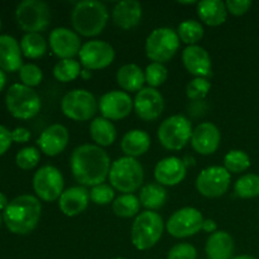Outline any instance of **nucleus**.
Returning <instances> with one entry per match:
<instances>
[{
  "instance_id": "f257e3e1",
  "label": "nucleus",
  "mask_w": 259,
  "mask_h": 259,
  "mask_svg": "<svg viewBox=\"0 0 259 259\" xmlns=\"http://www.w3.org/2000/svg\"><path fill=\"white\" fill-rule=\"evenodd\" d=\"M72 176L83 187H94L105 182L110 172V157L96 144H81L73 149L70 158Z\"/></svg>"
},
{
  "instance_id": "f03ea898",
  "label": "nucleus",
  "mask_w": 259,
  "mask_h": 259,
  "mask_svg": "<svg viewBox=\"0 0 259 259\" xmlns=\"http://www.w3.org/2000/svg\"><path fill=\"white\" fill-rule=\"evenodd\" d=\"M42 214L39 199L33 195H20L8 204L3 219L12 233L27 235L37 228Z\"/></svg>"
},
{
  "instance_id": "7ed1b4c3",
  "label": "nucleus",
  "mask_w": 259,
  "mask_h": 259,
  "mask_svg": "<svg viewBox=\"0 0 259 259\" xmlns=\"http://www.w3.org/2000/svg\"><path fill=\"white\" fill-rule=\"evenodd\" d=\"M109 12L105 4L96 0H83L73 7L71 23L73 30L83 37H96L105 29Z\"/></svg>"
},
{
  "instance_id": "20e7f679",
  "label": "nucleus",
  "mask_w": 259,
  "mask_h": 259,
  "mask_svg": "<svg viewBox=\"0 0 259 259\" xmlns=\"http://www.w3.org/2000/svg\"><path fill=\"white\" fill-rule=\"evenodd\" d=\"M109 181L114 190L123 194H133L139 190L144 181V169L141 162L132 157H120L111 163Z\"/></svg>"
},
{
  "instance_id": "39448f33",
  "label": "nucleus",
  "mask_w": 259,
  "mask_h": 259,
  "mask_svg": "<svg viewBox=\"0 0 259 259\" xmlns=\"http://www.w3.org/2000/svg\"><path fill=\"white\" fill-rule=\"evenodd\" d=\"M164 222L156 211L141 212L136 217L131 230V240L138 250H148L153 248L162 238Z\"/></svg>"
},
{
  "instance_id": "423d86ee",
  "label": "nucleus",
  "mask_w": 259,
  "mask_h": 259,
  "mask_svg": "<svg viewBox=\"0 0 259 259\" xmlns=\"http://www.w3.org/2000/svg\"><path fill=\"white\" fill-rule=\"evenodd\" d=\"M5 104L8 111L20 120L34 118L42 106L37 91L23 83H14L10 86L5 95Z\"/></svg>"
},
{
  "instance_id": "0eeeda50",
  "label": "nucleus",
  "mask_w": 259,
  "mask_h": 259,
  "mask_svg": "<svg viewBox=\"0 0 259 259\" xmlns=\"http://www.w3.org/2000/svg\"><path fill=\"white\" fill-rule=\"evenodd\" d=\"M177 30L169 27H159L152 30L146 39V55L152 62L166 63L174 58L180 48Z\"/></svg>"
},
{
  "instance_id": "6e6552de",
  "label": "nucleus",
  "mask_w": 259,
  "mask_h": 259,
  "mask_svg": "<svg viewBox=\"0 0 259 259\" xmlns=\"http://www.w3.org/2000/svg\"><path fill=\"white\" fill-rule=\"evenodd\" d=\"M192 132L194 129L190 119L181 114H175L162 121L157 131V137L163 148L181 151L191 141Z\"/></svg>"
},
{
  "instance_id": "1a4fd4ad",
  "label": "nucleus",
  "mask_w": 259,
  "mask_h": 259,
  "mask_svg": "<svg viewBox=\"0 0 259 259\" xmlns=\"http://www.w3.org/2000/svg\"><path fill=\"white\" fill-rule=\"evenodd\" d=\"M61 110L71 120L86 121L95 116L99 110V101L89 90L75 89L62 98Z\"/></svg>"
},
{
  "instance_id": "9d476101",
  "label": "nucleus",
  "mask_w": 259,
  "mask_h": 259,
  "mask_svg": "<svg viewBox=\"0 0 259 259\" xmlns=\"http://www.w3.org/2000/svg\"><path fill=\"white\" fill-rule=\"evenodd\" d=\"M18 25L27 33H40L51 23V9L40 0H24L15 9Z\"/></svg>"
},
{
  "instance_id": "9b49d317",
  "label": "nucleus",
  "mask_w": 259,
  "mask_h": 259,
  "mask_svg": "<svg viewBox=\"0 0 259 259\" xmlns=\"http://www.w3.org/2000/svg\"><path fill=\"white\" fill-rule=\"evenodd\" d=\"M65 180L60 169L51 164L40 167L33 176V190L39 200L53 202L62 195Z\"/></svg>"
},
{
  "instance_id": "f8f14e48",
  "label": "nucleus",
  "mask_w": 259,
  "mask_h": 259,
  "mask_svg": "<svg viewBox=\"0 0 259 259\" xmlns=\"http://www.w3.org/2000/svg\"><path fill=\"white\" fill-rule=\"evenodd\" d=\"M204 217L195 207H182L175 211L166 223V229L171 237L182 239L197 234L202 229Z\"/></svg>"
},
{
  "instance_id": "ddd939ff",
  "label": "nucleus",
  "mask_w": 259,
  "mask_h": 259,
  "mask_svg": "<svg viewBox=\"0 0 259 259\" xmlns=\"http://www.w3.org/2000/svg\"><path fill=\"white\" fill-rule=\"evenodd\" d=\"M232 175L222 166H210L202 169L196 179V190L207 199H217L227 194Z\"/></svg>"
},
{
  "instance_id": "4468645a",
  "label": "nucleus",
  "mask_w": 259,
  "mask_h": 259,
  "mask_svg": "<svg viewBox=\"0 0 259 259\" xmlns=\"http://www.w3.org/2000/svg\"><path fill=\"white\" fill-rule=\"evenodd\" d=\"M78 57L81 66L86 70H104L114 62L115 51L113 46L105 40L93 39L83 43Z\"/></svg>"
},
{
  "instance_id": "2eb2a0df",
  "label": "nucleus",
  "mask_w": 259,
  "mask_h": 259,
  "mask_svg": "<svg viewBox=\"0 0 259 259\" xmlns=\"http://www.w3.org/2000/svg\"><path fill=\"white\" fill-rule=\"evenodd\" d=\"M50 48L53 55L61 60H72L78 56L82 43L75 30L66 27H57L50 33Z\"/></svg>"
},
{
  "instance_id": "dca6fc26",
  "label": "nucleus",
  "mask_w": 259,
  "mask_h": 259,
  "mask_svg": "<svg viewBox=\"0 0 259 259\" xmlns=\"http://www.w3.org/2000/svg\"><path fill=\"white\" fill-rule=\"evenodd\" d=\"M134 109V100L125 91L113 90L105 93L99 100L101 116L108 120H121Z\"/></svg>"
},
{
  "instance_id": "f3484780",
  "label": "nucleus",
  "mask_w": 259,
  "mask_h": 259,
  "mask_svg": "<svg viewBox=\"0 0 259 259\" xmlns=\"http://www.w3.org/2000/svg\"><path fill=\"white\" fill-rule=\"evenodd\" d=\"M164 110V99L157 89L143 88L134 98V111L144 121L157 120Z\"/></svg>"
},
{
  "instance_id": "a211bd4d",
  "label": "nucleus",
  "mask_w": 259,
  "mask_h": 259,
  "mask_svg": "<svg viewBox=\"0 0 259 259\" xmlns=\"http://www.w3.org/2000/svg\"><path fill=\"white\" fill-rule=\"evenodd\" d=\"M190 142L196 153L201 156H210V154H214L219 148L222 134L215 124L205 121L194 129Z\"/></svg>"
},
{
  "instance_id": "6ab92c4d",
  "label": "nucleus",
  "mask_w": 259,
  "mask_h": 259,
  "mask_svg": "<svg viewBox=\"0 0 259 259\" xmlns=\"http://www.w3.org/2000/svg\"><path fill=\"white\" fill-rule=\"evenodd\" d=\"M70 142V133L62 124H52L40 133L37 144L39 151L48 157L62 153Z\"/></svg>"
},
{
  "instance_id": "aec40b11",
  "label": "nucleus",
  "mask_w": 259,
  "mask_h": 259,
  "mask_svg": "<svg viewBox=\"0 0 259 259\" xmlns=\"http://www.w3.org/2000/svg\"><path fill=\"white\" fill-rule=\"evenodd\" d=\"M187 174L184 159L179 157H166L154 167V179L162 186H176L181 184Z\"/></svg>"
},
{
  "instance_id": "412c9836",
  "label": "nucleus",
  "mask_w": 259,
  "mask_h": 259,
  "mask_svg": "<svg viewBox=\"0 0 259 259\" xmlns=\"http://www.w3.org/2000/svg\"><path fill=\"white\" fill-rule=\"evenodd\" d=\"M182 63L195 77L207 78L211 75V57L201 46H187L182 51Z\"/></svg>"
},
{
  "instance_id": "4be33fe9",
  "label": "nucleus",
  "mask_w": 259,
  "mask_h": 259,
  "mask_svg": "<svg viewBox=\"0 0 259 259\" xmlns=\"http://www.w3.org/2000/svg\"><path fill=\"white\" fill-rule=\"evenodd\" d=\"M90 201V191L83 186H73L65 190L58 199V206L63 215L73 218L85 211Z\"/></svg>"
},
{
  "instance_id": "5701e85b",
  "label": "nucleus",
  "mask_w": 259,
  "mask_h": 259,
  "mask_svg": "<svg viewBox=\"0 0 259 259\" xmlns=\"http://www.w3.org/2000/svg\"><path fill=\"white\" fill-rule=\"evenodd\" d=\"M143 8L137 0H124L116 3L111 12V18L116 27L120 29H132L141 23Z\"/></svg>"
},
{
  "instance_id": "b1692460",
  "label": "nucleus",
  "mask_w": 259,
  "mask_h": 259,
  "mask_svg": "<svg viewBox=\"0 0 259 259\" xmlns=\"http://www.w3.org/2000/svg\"><path fill=\"white\" fill-rule=\"evenodd\" d=\"M22 50L14 37L0 35V70L7 72L19 71L23 66Z\"/></svg>"
},
{
  "instance_id": "393cba45",
  "label": "nucleus",
  "mask_w": 259,
  "mask_h": 259,
  "mask_svg": "<svg viewBox=\"0 0 259 259\" xmlns=\"http://www.w3.org/2000/svg\"><path fill=\"white\" fill-rule=\"evenodd\" d=\"M207 259H232L234 253V239L224 230L210 234L205 245Z\"/></svg>"
},
{
  "instance_id": "a878e982",
  "label": "nucleus",
  "mask_w": 259,
  "mask_h": 259,
  "mask_svg": "<svg viewBox=\"0 0 259 259\" xmlns=\"http://www.w3.org/2000/svg\"><path fill=\"white\" fill-rule=\"evenodd\" d=\"M151 147V137L142 129H132L126 132L120 142L121 152L126 157L137 158L148 152Z\"/></svg>"
},
{
  "instance_id": "bb28decb",
  "label": "nucleus",
  "mask_w": 259,
  "mask_h": 259,
  "mask_svg": "<svg viewBox=\"0 0 259 259\" xmlns=\"http://www.w3.org/2000/svg\"><path fill=\"white\" fill-rule=\"evenodd\" d=\"M196 7L200 20L209 27H219L227 20V5L222 0H204L197 3Z\"/></svg>"
},
{
  "instance_id": "cd10ccee",
  "label": "nucleus",
  "mask_w": 259,
  "mask_h": 259,
  "mask_svg": "<svg viewBox=\"0 0 259 259\" xmlns=\"http://www.w3.org/2000/svg\"><path fill=\"white\" fill-rule=\"evenodd\" d=\"M116 82L128 93H138L144 88L146 83V75L144 71L136 63H126L121 66L116 72Z\"/></svg>"
},
{
  "instance_id": "c85d7f7f",
  "label": "nucleus",
  "mask_w": 259,
  "mask_h": 259,
  "mask_svg": "<svg viewBox=\"0 0 259 259\" xmlns=\"http://www.w3.org/2000/svg\"><path fill=\"white\" fill-rule=\"evenodd\" d=\"M90 137L96 146L99 147H109L116 141V128L113 124V121L108 120V119L103 118V116H98L94 118L90 123Z\"/></svg>"
},
{
  "instance_id": "c756f323",
  "label": "nucleus",
  "mask_w": 259,
  "mask_h": 259,
  "mask_svg": "<svg viewBox=\"0 0 259 259\" xmlns=\"http://www.w3.org/2000/svg\"><path fill=\"white\" fill-rule=\"evenodd\" d=\"M139 201H141L142 206H144L149 211L161 209L167 201L166 189L159 184L146 185L141 189Z\"/></svg>"
},
{
  "instance_id": "7c9ffc66",
  "label": "nucleus",
  "mask_w": 259,
  "mask_h": 259,
  "mask_svg": "<svg viewBox=\"0 0 259 259\" xmlns=\"http://www.w3.org/2000/svg\"><path fill=\"white\" fill-rule=\"evenodd\" d=\"M19 45L23 55L30 60L43 57L47 52V40L39 33H25Z\"/></svg>"
},
{
  "instance_id": "2f4dec72",
  "label": "nucleus",
  "mask_w": 259,
  "mask_h": 259,
  "mask_svg": "<svg viewBox=\"0 0 259 259\" xmlns=\"http://www.w3.org/2000/svg\"><path fill=\"white\" fill-rule=\"evenodd\" d=\"M111 207L116 217L128 219L139 214L141 201H139V197H137L134 194H123L114 200Z\"/></svg>"
},
{
  "instance_id": "473e14b6",
  "label": "nucleus",
  "mask_w": 259,
  "mask_h": 259,
  "mask_svg": "<svg viewBox=\"0 0 259 259\" xmlns=\"http://www.w3.org/2000/svg\"><path fill=\"white\" fill-rule=\"evenodd\" d=\"M204 25L201 22L195 19H186L180 23L177 28V34L181 42L187 46H196L204 37Z\"/></svg>"
},
{
  "instance_id": "72a5a7b5",
  "label": "nucleus",
  "mask_w": 259,
  "mask_h": 259,
  "mask_svg": "<svg viewBox=\"0 0 259 259\" xmlns=\"http://www.w3.org/2000/svg\"><path fill=\"white\" fill-rule=\"evenodd\" d=\"M81 63L76 61L75 58L72 60H60L53 67V76L57 81L63 83L71 82L76 80L81 75Z\"/></svg>"
},
{
  "instance_id": "f704fd0d",
  "label": "nucleus",
  "mask_w": 259,
  "mask_h": 259,
  "mask_svg": "<svg viewBox=\"0 0 259 259\" xmlns=\"http://www.w3.org/2000/svg\"><path fill=\"white\" fill-rule=\"evenodd\" d=\"M234 191L240 199H254L259 196V175H243L235 182Z\"/></svg>"
},
{
  "instance_id": "c9c22d12",
  "label": "nucleus",
  "mask_w": 259,
  "mask_h": 259,
  "mask_svg": "<svg viewBox=\"0 0 259 259\" xmlns=\"http://www.w3.org/2000/svg\"><path fill=\"white\" fill-rule=\"evenodd\" d=\"M250 167V158L242 149H232L224 157V168L229 174H242Z\"/></svg>"
},
{
  "instance_id": "e433bc0d",
  "label": "nucleus",
  "mask_w": 259,
  "mask_h": 259,
  "mask_svg": "<svg viewBox=\"0 0 259 259\" xmlns=\"http://www.w3.org/2000/svg\"><path fill=\"white\" fill-rule=\"evenodd\" d=\"M144 75H146V82L148 83L149 88L157 89L166 82L168 77V71L166 66L162 63L151 62L144 70Z\"/></svg>"
},
{
  "instance_id": "4c0bfd02",
  "label": "nucleus",
  "mask_w": 259,
  "mask_h": 259,
  "mask_svg": "<svg viewBox=\"0 0 259 259\" xmlns=\"http://www.w3.org/2000/svg\"><path fill=\"white\" fill-rule=\"evenodd\" d=\"M40 161V152L35 147H25L20 149L15 156V163L20 169L29 171L37 167Z\"/></svg>"
},
{
  "instance_id": "58836bf2",
  "label": "nucleus",
  "mask_w": 259,
  "mask_h": 259,
  "mask_svg": "<svg viewBox=\"0 0 259 259\" xmlns=\"http://www.w3.org/2000/svg\"><path fill=\"white\" fill-rule=\"evenodd\" d=\"M211 90V83L207 78L195 77L186 86V95L192 101H201L209 95Z\"/></svg>"
},
{
  "instance_id": "ea45409f",
  "label": "nucleus",
  "mask_w": 259,
  "mask_h": 259,
  "mask_svg": "<svg viewBox=\"0 0 259 259\" xmlns=\"http://www.w3.org/2000/svg\"><path fill=\"white\" fill-rule=\"evenodd\" d=\"M19 77L23 85L33 89L42 82L43 72L34 63H25L19 70Z\"/></svg>"
},
{
  "instance_id": "a19ab883",
  "label": "nucleus",
  "mask_w": 259,
  "mask_h": 259,
  "mask_svg": "<svg viewBox=\"0 0 259 259\" xmlns=\"http://www.w3.org/2000/svg\"><path fill=\"white\" fill-rule=\"evenodd\" d=\"M114 197H115V191L110 185H96L90 190V200L96 205L110 204L115 200Z\"/></svg>"
},
{
  "instance_id": "79ce46f5",
  "label": "nucleus",
  "mask_w": 259,
  "mask_h": 259,
  "mask_svg": "<svg viewBox=\"0 0 259 259\" xmlns=\"http://www.w3.org/2000/svg\"><path fill=\"white\" fill-rule=\"evenodd\" d=\"M197 250L190 243H179L169 249L167 259H196Z\"/></svg>"
},
{
  "instance_id": "37998d69",
  "label": "nucleus",
  "mask_w": 259,
  "mask_h": 259,
  "mask_svg": "<svg viewBox=\"0 0 259 259\" xmlns=\"http://www.w3.org/2000/svg\"><path fill=\"white\" fill-rule=\"evenodd\" d=\"M225 5H227L228 13L235 17H242L250 9L252 2L250 0H228Z\"/></svg>"
},
{
  "instance_id": "c03bdc74",
  "label": "nucleus",
  "mask_w": 259,
  "mask_h": 259,
  "mask_svg": "<svg viewBox=\"0 0 259 259\" xmlns=\"http://www.w3.org/2000/svg\"><path fill=\"white\" fill-rule=\"evenodd\" d=\"M13 143L12 132L4 125H0V156L5 153L10 148Z\"/></svg>"
},
{
  "instance_id": "a18cd8bd",
  "label": "nucleus",
  "mask_w": 259,
  "mask_h": 259,
  "mask_svg": "<svg viewBox=\"0 0 259 259\" xmlns=\"http://www.w3.org/2000/svg\"><path fill=\"white\" fill-rule=\"evenodd\" d=\"M12 137L13 142H15V143H27L30 139V132L27 128L18 126L12 132Z\"/></svg>"
},
{
  "instance_id": "49530a36",
  "label": "nucleus",
  "mask_w": 259,
  "mask_h": 259,
  "mask_svg": "<svg viewBox=\"0 0 259 259\" xmlns=\"http://www.w3.org/2000/svg\"><path fill=\"white\" fill-rule=\"evenodd\" d=\"M202 230L206 233H210V234L218 232V225L217 223H215V220L205 219L204 223H202Z\"/></svg>"
},
{
  "instance_id": "de8ad7c7",
  "label": "nucleus",
  "mask_w": 259,
  "mask_h": 259,
  "mask_svg": "<svg viewBox=\"0 0 259 259\" xmlns=\"http://www.w3.org/2000/svg\"><path fill=\"white\" fill-rule=\"evenodd\" d=\"M8 204H9V201H8L7 196H5L4 194H2V192H0V210L7 209Z\"/></svg>"
},
{
  "instance_id": "09e8293b",
  "label": "nucleus",
  "mask_w": 259,
  "mask_h": 259,
  "mask_svg": "<svg viewBox=\"0 0 259 259\" xmlns=\"http://www.w3.org/2000/svg\"><path fill=\"white\" fill-rule=\"evenodd\" d=\"M5 83H7V76H5L4 71L0 70V91H2L3 89H4Z\"/></svg>"
},
{
  "instance_id": "8fccbe9b",
  "label": "nucleus",
  "mask_w": 259,
  "mask_h": 259,
  "mask_svg": "<svg viewBox=\"0 0 259 259\" xmlns=\"http://www.w3.org/2000/svg\"><path fill=\"white\" fill-rule=\"evenodd\" d=\"M81 77L82 78H90L91 77V71L90 70H86V68H82L81 71Z\"/></svg>"
},
{
  "instance_id": "3c124183",
  "label": "nucleus",
  "mask_w": 259,
  "mask_h": 259,
  "mask_svg": "<svg viewBox=\"0 0 259 259\" xmlns=\"http://www.w3.org/2000/svg\"><path fill=\"white\" fill-rule=\"evenodd\" d=\"M232 259H257V258H255V257H253V255L242 254V255H235V257H233Z\"/></svg>"
},
{
  "instance_id": "603ef678",
  "label": "nucleus",
  "mask_w": 259,
  "mask_h": 259,
  "mask_svg": "<svg viewBox=\"0 0 259 259\" xmlns=\"http://www.w3.org/2000/svg\"><path fill=\"white\" fill-rule=\"evenodd\" d=\"M180 4H182V5H192V4H197V3H195V2H180Z\"/></svg>"
},
{
  "instance_id": "864d4df0",
  "label": "nucleus",
  "mask_w": 259,
  "mask_h": 259,
  "mask_svg": "<svg viewBox=\"0 0 259 259\" xmlns=\"http://www.w3.org/2000/svg\"><path fill=\"white\" fill-rule=\"evenodd\" d=\"M113 259H126V258H124V257H115V258H113Z\"/></svg>"
},
{
  "instance_id": "5fc2aeb1",
  "label": "nucleus",
  "mask_w": 259,
  "mask_h": 259,
  "mask_svg": "<svg viewBox=\"0 0 259 259\" xmlns=\"http://www.w3.org/2000/svg\"><path fill=\"white\" fill-rule=\"evenodd\" d=\"M0 29H2V18H0Z\"/></svg>"
},
{
  "instance_id": "6e6d98bb",
  "label": "nucleus",
  "mask_w": 259,
  "mask_h": 259,
  "mask_svg": "<svg viewBox=\"0 0 259 259\" xmlns=\"http://www.w3.org/2000/svg\"><path fill=\"white\" fill-rule=\"evenodd\" d=\"M2 219L3 218H2V215H0V224H2Z\"/></svg>"
}]
</instances>
